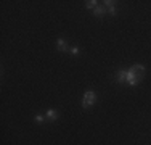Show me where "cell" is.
<instances>
[{
  "mask_svg": "<svg viewBox=\"0 0 151 145\" xmlns=\"http://www.w3.org/2000/svg\"><path fill=\"white\" fill-rule=\"evenodd\" d=\"M34 119H35V123H39V124H42V123H44L47 118H45V116H42V115H35V118H34Z\"/></svg>",
  "mask_w": 151,
  "mask_h": 145,
  "instance_id": "obj_9",
  "label": "cell"
},
{
  "mask_svg": "<svg viewBox=\"0 0 151 145\" xmlns=\"http://www.w3.org/2000/svg\"><path fill=\"white\" fill-rule=\"evenodd\" d=\"M145 76V66L143 65H134L130 70H127V84L129 86H138Z\"/></svg>",
  "mask_w": 151,
  "mask_h": 145,
  "instance_id": "obj_1",
  "label": "cell"
},
{
  "mask_svg": "<svg viewBox=\"0 0 151 145\" xmlns=\"http://www.w3.org/2000/svg\"><path fill=\"white\" fill-rule=\"evenodd\" d=\"M56 49L61 50V52H69V47H68V44L63 37H60L58 41H56Z\"/></svg>",
  "mask_w": 151,
  "mask_h": 145,
  "instance_id": "obj_5",
  "label": "cell"
},
{
  "mask_svg": "<svg viewBox=\"0 0 151 145\" xmlns=\"http://www.w3.org/2000/svg\"><path fill=\"white\" fill-rule=\"evenodd\" d=\"M45 118L48 119V121H56V119L60 118V111L58 110H48L45 113Z\"/></svg>",
  "mask_w": 151,
  "mask_h": 145,
  "instance_id": "obj_4",
  "label": "cell"
},
{
  "mask_svg": "<svg viewBox=\"0 0 151 145\" xmlns=\"http://www.w3.org/2000/svg\"><path fill=\"white\" fill-rule=\"evenodd\" d=\"M103 5H105V8H106V13L116 14V7H114V2H111V0H106V2H103Z\"/></svg>",
  "mask_w": 151,
  "mask_h": 145,
  "instance_id": "obj_6",
  "label": "cell"
},
{
  "mask_svg": "<svg viewBox=\"0 0 151 145\" xmlns=\"http://www.w3.org/2000/svg\"><path fill=\"white\" fill-rule=\"evenodd\" d=\"M127 81V71L125 70H119L116 72V82L117 84H124Z\"/></svg>",
  "mask_w": 151,
  "mask_h": 145,
  "instance_id": "obj_3",
  "label": "cell"
},
{
  "mask_svg": "<svg viewBox=\"0 0 151 145\" xmlns=\"http://www.w3.org/2000/svg\"><path fill=\"white\" fill-rule=\"evenodd\" d=\"M96 102V94L93 90H85L84 97H82V108H90Z\"/></svg>",
  "mask_w": 151,
  "mask_h": 145,
  "instance_id": "obj_2",
  "label": "cell"
},
{
  "mask_svg": "<svg viewBox=\"0 0 151 145\" xmlns=\"http://www.w3.org/2000/svg\"><path fill=\"white\" fill-rule=\"evenodd\" d=\"M93 13H95V16H98V18H103V14L106 13V8H105V5H98L95 10H93Z\"/></svg>",
  "mask_w": 151,
  "mask_h": 145,
  "instance_id": "obj_7",
  "label": "cell"
},
{
  "mask_svg": "<svg viewBox=\"0 0 151 145\" xmlns=\"http://www.w3.org/2000/svg\"><path fill=\"white\" fill-rule=\"evenodd\" d=\"M69 53H71V55H77V53H79V49H77V47H71V49H69Z\"/></svg>",
  "mask_w": 151,
  "mask_h": 145,
  "instance_id": "obj_10",
  "label": "cell"
},
{
  "mask_svg": "<svg viewBox=\"0 0 151 145\" xmlns=\"http://www.w3.org/2000/svg\"><path fill=\"white\" fill-rule=\"evenodd\" d=\"M98 5H100V3L96 2V0H88V2H85V8H87V10H95Z\"/></svg>",
  "mask_w": 151,
  "mask_h": 145,
  "instance_id": "obj_8",
  "label": "cell"
}]
</instances>
